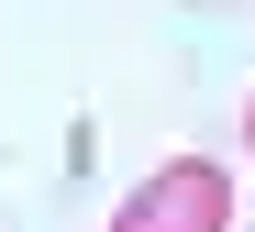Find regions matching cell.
<instances>
[{
    "mask_svg": "<svg viewBox=\"0 0 255 232\" xmlns=\"http://www.w3.org/2000/svg\"><path fill=\"white\" fill-rule=\"evenodd\" d=\"M111 232H233V177L211 155H166L144 188L111 210Z\"/></svg>",
    "mask_w": 255,
    "mask_h": 232,
    "instance_id": "6da1fadb",
    "label": "cell"
},
{
    "mask_svg": "<svg viewBox=\"0 0 255 232\" xmlns=\"http://www.w3.org/2000/svg\"><path fill=\"white\" fill-rule=\"evenodd\" d=\"M244 144H255V100H244Z\"/></svg>",
    "mask_w": 255,
    "mask_h": 232,
    "instance_id": "7a4b0ae2",
    "label": "cell"
}]
</instances>
